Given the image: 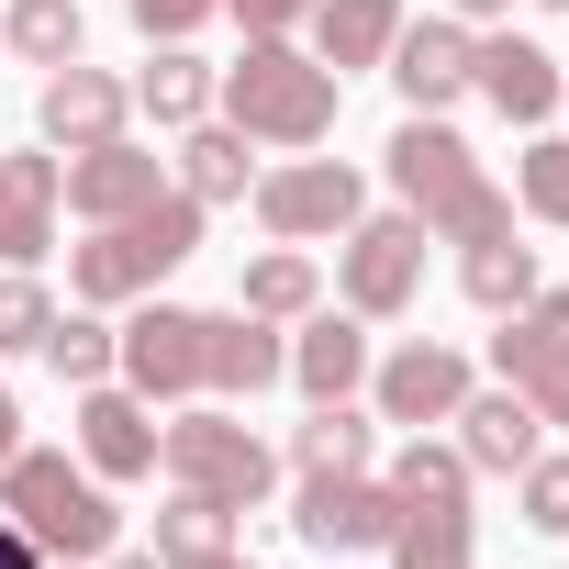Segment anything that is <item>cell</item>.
I'll list each match as a JSON object with an SVG mask.
<instances>
[{"mask_svg": "<svg viewBox=\"0 0 569 569\" xmlns=\"http://www.w3.org/2000/svg\"><path fill=\"white\" fill-rule=\"evenodd\" d=\"M336 101H347V79L313 57V46H291V34H246V57L234 68H212V112L246 134V146H325L336 134Z\"/></svg>", "mask_w": 569, "mask_h": 569, "instance_id": "obj_1", "label": "cell"}, {"mask_svg": "<svg viewBox=\"0 0 569 569\" xmlns=\"http://www.w3.org/2000/svg\"><path fill=\"white\" fill-rule=\"evenodd\" d=\"M391 190H402V212H425L436 246L513 234V190L480 179V157H469V134H458L447 112H402V134H391Z\"/></svg>", "mask_w": 569, "mask_h": 569, "instance_id": "obj_2", "label": "cell"}, {"mask_svg": "<svg viewBox=\"0 0 569 569\" xmlns=\"http://www.w3.org/2000/svg\"><path fill=\"white\" fill-rule=\"evenodd\" d=\"M179 257H201V201L168 179L146 212L90 223V246H68V291H79L90 313H123V302H146V291H157Z\"/></svg>", "mask_w": 569, "mask_h": 569, "instance_id": "obj_3", "label": "cell"}, {"mask_svg": "<svg viewBox=\"0 0 569 569\" xmlns=\"http://www.w3.org/2000/svg\"><path fill=\"white\" fill-rule=\"evenodd\" d=\"M0 513H12L46 558H112V536H123L112 480H90L57 447H12V458H0Z\"/></svg>", "mask_w": 569, "mask_h": 569, "instance_id": "obj_4", "label": "cell"}, {"mask_svg": "<svg viewBox=\"0 0 569 569\" xmlns=\"http://www.w3.org/2000/svg\"><path fill=\"white\" fill-rule=\"evenodd\" d=\"M157 469H168L179 491H212V502H234V513H257V502L279 491V458H268V436H257L234 402H201V413H179V425L157 436Z\"/></svg>", "mask_w": 569, "mask_h": 569, "instance_id": "obj_5", "label": "cell"}, {"mask_svg": "<svg viewBox=\"0 0 569 569\" xmlns=\"http://www.w3.org/2000/svg\"><path fill=\"white\" fill-rule=\"evenodd\" d=\"M425 212H358L347 234H336V291H347V313L358 325H391L413 291H425Z\"/></svg>", "mask_w": 569, "mask_h": 569, "instance_id": "obj_6", "label": "cell"}, {"mask_svg": "<svg viewBox=\"0 0 569 569\" xmlns=\"http://www.w3.org/2000/svg\"><path fill=\"white\" fill-rule=\"evenodd\" d=\"M257 223H268V246H325V234H347L358 212H369V179L347 168V157H291V168H257Z\"/></svg>", "mask_w": 569, "mask_h": 569, "instance_id": "obj_7", "label": "cell"}, {"mask_svg": "<svg viewBox=\"0 0 569 569\" xmlns=\"http://www.w3.org/2000/svg\"><path fill=\"white\" fill-rule=\"evenodd\" d=\"M112 380L134 391V402H190L201 391V313L190 302H123V325H112Z\"/></svg>", "mask_w": 569, "mask_h": 569, "instance_id": "obj_8", "label": "cell"}, {"mask_svg": "<svg viewBox=\"0 0 569 569\" xmlns=\"http://www.w3.org/2000/svg\"><path fill=\"white\" fill-rule=\"evenodd\" d=\"M491 369H502V391L536 402V425H569V291L513 302L502 336H491Z\"/></svg>", "mask_w": 569, "mask_h": 569, "instance_id": "obj_9", "label": "cell"}, {"mask_svg": "<svg viewBox=\"0 0 569 569\" xmlns=\"http://www.w3.org/2000/svg\"><path fill=\"white\" fill-rule=\"evenodd\" d=\"M391 525H402V502H391L380 469L302 480V502H291V536H302L313 558H369V547H391Z\"/></svg>", "mask_w": 569, "mask_h": 569, "instance_id": "obj_10", "label": "cell"}, {"mask_svg": "<svg viewBox=\"0 0 569 569\" xmlns=\"http://www.w3.org/2000/svg\"><path fill=\"white\" fill-rule=\"evenodd\" d=\"M480 380H469V358L458 347H436V336H413V347H391V358H369V413L380 425H447L458 402H469Z\"/></svg>", "mask_w": 569, "mask_h": 569, "instance_id": "obj_11", "label": "cell"}, {"mask_svg": "<svg viewBox=\"0 0 569 569\" xmlns=\"http://www.w3.org/2000/svg\"><path fill=\"white\" fill-rule=\"evenodd\" d=\"M157 436H168L157 402H134L123 380H90L79 391V469L90 480H112V491L123 480H157Z\"/></svg>", "mask_w": 569, "mask_h": 569, "instance_id": "obj_12", "label": "cell"}, {"mask_svg": "<svg viewBox=\"0 0 569 569\" xmlns=\"http://www.w3.org/2000/svg\"><path fill=\"white\" fill-rule=\"evenodd\" d=\"M134 123V79H112V68H90V57H68V68H46V101H34V134L46 146H112Z\"/></svg>", "mask_w": 569, "mask_h": 569, "instance_id": "obj_13", "label": "cell"}, {"mask_svg": "<svg viewBox=\"0 0 569 569\" xmlns=\"http://www.w3.org/2000/svg\"><path fill=\"white\" fill-rule=\"evenodd\" d=\"M291 380V336L257 325V313H201V391L212 402H257Z\"/></svg>", "mask_w": 569, "mask_h": 569, "instance_id": "obj_14", "label": "cell"}, {"mask_svg": "<svg viewBox=\"0 0 569 569\" xmlns=\"http://www.w3.org/2000/svg\"><path fill=\"white\" fill-rule=\"evenodd\" d=\"M469 57H480V34L458 23V12H436V23H402L391 34V90L413 101V112H447V101H469Z\"/></svg>", "mask_w": 569, "mask_h": 569, "instance_id": "obj_15", "label": "cell"}, {"mask_svg": "<svg viewBox=\"0 0 569 569\" xmlns=\"http://www.w3.org/2000/svg\"><path fill=\"white\" fill-rule=\"evenodd\" d=\"M168 190V157L157 146H134V134H112V146H79L68 157V212L79 223H123V212H146Z\"/></svg>", "mask_w": 569, "mask_h": 569, "instance_id": "obj_16", "label": "cell"}, {"mask_svg": "<svg viewBox=\"0 0 569 569\" xmlns=\"http://www.w3.org/2000/svg\"><path fill=\"white\" fill-rule=\"evenodd\" d=\"M57 212H68V157H46V146L0 157V268H34L57 246Z\"/></svg>", "mask_w": 569, "mask_h": 569, "instance_id": "obj_17", "label": "cell"}, {"mask_svg": "<svg viewBox=\"0 0 569 569\" xmlns=\"http://www.w3.org/2000/svg\"><path fill=\"white\" fill-rule=\"evenodd\" d=\"M469 90H480L502 123H525V134H536V123L558 112V90H569V79H558V57H547V46H525V34H480Z\"/></svg>", "mask_w": 569, "mask_h": 569, "instance_id": "obj_18", "label": "cell"}, {"mask_svg": "<svg viewBox=\"0 0 569 569\" xmlns=\"http://www.w3.org/2000/svg\"><path fill=\"white\" fill-rule=\"evenodd\" d=\"M291 380H302V402H358L369 391V325L313 302L302 336H291Z\"/></svg>", "mask_w": 569, "mask_h": 569, "instance_id": "obj_19", "label": "cell"}, {"mask_svg": "<svg viewBox=\"0 0 569 569\" xmlns=\"http://www.w3.org/2000/svg\"><path fill=\"white\" fill-rule=\"evenodd\" d=\"M447 425H458V458H469L480 480H513V469L547 447V425H536V402H525V391H469Z\"/></svg>", "mask_w": 569, "mask_h": 569, "instance_id": "obj_20", "label": "cell"}, {"mask_svg": "<svg viewBox=\"0 0 569 569\" xmlns=\"http://www.w3.org/2000/svg\"><path fill=\"white\" fill-rule=\"evenodd\" d=\"M413 12L402 0H313V57L336 68V79H358V68H380L391 57V34H402Z\"/></svg>", "mask_w": 569, "mask_h": 569, "instance_id": "obj_21", "label": "cell"}, {"mask_svg": "<svg viewBox=\"0 0 569 569\" xmlns=\"http://www.w3.org/2000/svg\"><path fill=\"white\" fill-rule=\"evenodd\" d=\"M179 190H190L201 212H212V201H246V190H257V146H246L223 112H201V123L179 134Z\"/></svg>", "mask_w": 569, "mask_h": 569, "instance_id": "obj_22", "label": "cell"}, {"mask_svg": "<svg viewBox=\"0 0 569 569\" xmlns=\"http://www.w3.org/2000/svg\"><path fill=\"white\" fill-rule=\"evenodd\" d=\"M380 480H391V502H402V513H469V480H480V469L458 458V436H436V425H425Z\"/></svg>", "mask_w": 569, "mask_h": 569, "instance_id": "obj_23", "label": "cell"}, {"mask_svg": "<svg viewBox=\"0 0 569 569\" xmlns=\"http://www.w3.org/2000/svg\"><path fill=\"white\" fill-rule=\"evenodd\" d=\"M134 112H146L157 134H190V123L212 112V68H201L190 46H157V57L134 68Z\"/></svg>", "mask_w": 569, "mask_h": 569, "instance_id": "obj_24", "label": "cell"}, {"mask_svg": "<svg viewBox=\"0 0 569 569\" xmlns=\"http://www.w3.org/2000/svg\"><path fill=\"white\" fill-rule=\"evenodd\" d=\"M369 436H380V413H358V402H313V413L291 425V469H302V480L369 469Z\"/></svg>", "mask_w": 569, "mask_h": 569, "instance_id": "obj_25", "label": "cell"}, {"mask_svg": "<svg viewBox=\"0 0 569 569\" xmlns=\"http://www.w3.org/2000/svg\"><path fill=\"white\" fill-rule=\"evenodd\" d=\"M325 302V268L302 257V246H268L257 268H246V291H234V313H257V325H302Z\"/></svg>", "mask_w": 569, "mask_h": 569, "instance_id": "obj_26", "label": "cell"}, {"mask_svg": "<svg viewBox=\"0 0 569 569\" xmlns=\"http://www.w3.org/2000/svg\"><path fill=\"white\" fill-rule=\"evenodd\" d=\"M458 291H469L480 313H513V302H536V246H513V234H480V246H458Z\"/></svg>", "mask_w": 569, "mask_h": 569, "instance_id": "obj_27", "label": "cell"}, {"mask_svg": "<svg viewBox=\"0 0 569 569\" xmlns=\"http://www.w3.org/2000/svg\"><path fill=\"white\" fill-rule=\"evenodd\" d=\"M234 547V502H212V491H168V513H157V558L168 569H201V558H223Z\"/></svg>", "mask_w": 569, "mask_h": 569, "instance_id": "obj_28", "label": "cell"}, {"mask_svg": "<svg viewBox=\"0 0 569 569\" xmlns=\"http://www.w3.org/2000/svg\"><path fill=\"white\" fill-rule=\"evenodd\" d=\"M0 34H12L23 68H68V57L90 46V12H79V0H12V12H0Z\"/></svg>", "mask_w": 569, "mask_h": 569, "instance_id": "obj_29", "label": "cell"}, {"mask_svg": "<svg viewBox=\"0 0 569 569\" xmlns=\"http://www.w3.org/2000/svg\"><path fill=\"white\" fill-rule=\"evenodd\" d=\"M34 358H46L68 391H90V380H112V325H101V313H57Z\"/></svg>", "mask_w": 569, "mask_h": 569, "instance_id": "obj_30", "label": "cell"}, {"mask_svg": "<svg viewBox=\"0 0 569 569\" xmlns=\"http://www.w3.org/2000/svg\"><path fill=\"white\" fill-rule=\"evenodd\" d=\"M469 558H480L469 513H402L391 525V569H469Z\"/></svg>", "mask_w": 569, "mask_h": 569, "instance_id": "obj_31", "label": "cell"}, {"mask_svg": "<svg viewBox=\"0 0 569 569\" xmlns=\"http://www.w3.org/2000/svg\"><path fill=\"white\" fill-rule=\"evenodd\" d=\"M513 212H536V223L569 234V134H536V146L513 157Z\"/></svg>", "mask_w": 569, "mask_h": 569, "instance_id": "obj_32", "label": "cell"}, {"mask_svg": "<svg viewBox=\"0 0 569 569\" xmlns=\"http://www.w3.org/2000/svg\"><path fill=\"white\" fill-rule=\"evenodd\" d=\"M46 325H57V291H46L34 268H0V358H34Z\"/></svg>", "mask_w": 569, "mask_h": 569, "instance_id": "obj_33", "label": "cell"}, {"mask_svg": "<svg viewBox=\"0 0 569 569\" xmlns=\"http://www.w3.org/2000/svg\"><path fill=\"white\" fill-rule=\"evenodd\" d=\"M513 491H525V525H536V536H569V458L536 447V458L513 469Z\"/></svg>", "mask_w": 569, "mask_h": 569, "instance_id": "obj_34", "label": "cell"}, {"mask_svg": "<svg viewBox=\"0 0 569 569\" xmlns=\"http://www.w3.org/2000/svg\"><path fill=\"white\" fill-rule=\"evenodd\" d=\"M123 12H134V34H146V46H190V34L223 12V0H123Z\"/></svg>", "mask_w": 569, "mask_h": 569, "instance_id": "obj_35", "label": "cell"}, {"mask_svg": "<svg viewBox=\"0 0 569 569\" xmlns=\"http://www.w3.org/2000/svg\"><path fill=\"white\" fill-rule=\"evenodd\" d=\"M223 12H234L246 34H302V23H313V0H223Z\"/></svg>", "mask_w": 569, "mask_h": 569, "instance_id": "obj_36", "label": "cell"}, {"mask_svg": "<svg viewBox=\"0 0 569 569\" xmlns=\"http://www.w3.org/2000/svg\"><path fill=\"white\" fill-rule=\"evenodd\" d=\"M0 569H46V547H34V536H23L12 513H0Z\"/></svg>", "mask_w": 569, "mask_h": 569, "instance_id": "obj_37", "label": "cell"}, {"mask_svg": "<svg viewBox=\"0 0 569 569\" xmlns=\"http://www.w3.org/2000/svg\"><path fill=\"white\" fill-rule=\"evenodd\" d=\"M447 12H458V23H502V12H513V0H447Z\"/></svg>", "mask_w": 569, "mask_h": 569, "instance_id": "obj_38", "label": "cell"}, {"mask_svg": "<svg viewBox=\"0 0 569 569\" xmlns=\"http://www.w3.org/2000/svg\"><path fill=\"white\" fill-rule=\"evenodd\" d=\"M12 447H23V402H12V391H0V458H12Z\"/></svg>", "mask_w": 569, "mask_h": 569, "instance_id": "obj_39", "label": "cell"}, {"mask_svg": "<svg viewBox=\"0 0 569 569\" xmlns=\"http://www.w3.org/2000/svg\"><path fill=\"white\" fill-rule=\"evenodd\" d=\"M201 569H257V558H234V547H223V558H201Z\"/></svg>", "mask_w": 569, "mask_h": 569, "instance_id": "obj_40", "label": "cell"}, {"mask_svg": "<svg viewBox=\"0 0 569 569\" xmlns=\"http://www.w3.org/2000/svg\"><path fill=\"white\" fill-rule=\"evenodd\" d=\"M536 12H569V0H536Z\"/></svg>", "mask_w": 569, "mask_h": 569, "instance_id": "obj_41", "label": "cell"}, {"mask_svg": "<svg viewBox=\"0 0 569 569\" xmlns=\"http://www.w3.org/2000/svg\"><path fill=\"white\" fill-rule=\"evenodd\" d=\"M0 57H12V34H0Z\"/></svg>", "mask_w": 569, "mask_h": 569, "instance_id": "obj_42", "label": "cell"}, {"mask_svg": "<svg viewBox=\"0 0 569 569\" xmlns=\"http://www.w3.org/2000/svg\"><path fill=\"white\" fill-rule=\"evenodd\" d=\"M57 569H79V558H57Z\"/></svg>", "mask_w": 569, "mask_h": 569, "instance_id": "obj_43", "label": "cell"}, {"mask_svg": "<svg viewBox=\"0 0 569 569\" xmlns=\"http://www.w3.org/2000/svg\"><path fill=\"white\" fill-rule=\"evenodd\" d=\"M558 112H569V90H558Z\"/></svg>", "mask_w": 569, "mask_h": 569, "instance_id": "obj_44", "label": "cell"}]
</instances>
